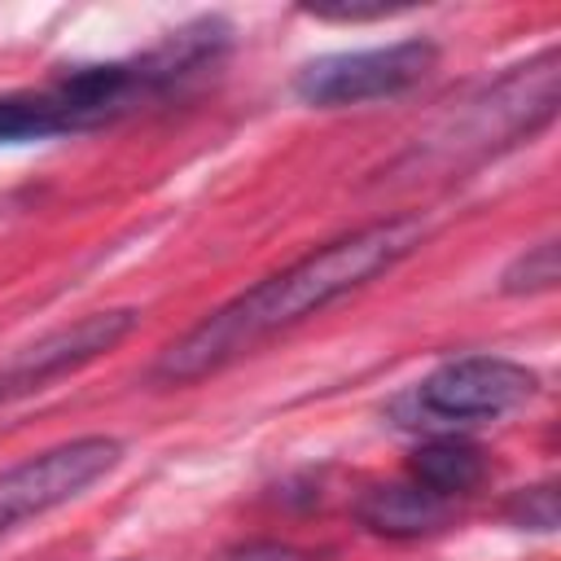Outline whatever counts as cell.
<instances>
[{"mask_svg":"<svg viewBox=\"0 0 561 561\" xmlns=\"http://www.w3.org/2000/svg\"><path fill=\"white\" fill-rule=\"evenodd\" d=\"M425 219L421 215H390L377 224H364L337 241L316 245L298 263L263 276L259 285L241 289L224 307H215L206 320H197L184 337H175L149 368L153 381L162 386H193L232 359L250 355L259 342L294 329L298 320L324 311L329 302L364 289L394 263H403L421 241H425Z\"/></svg>","mask_w":561,"mask_h":561,"instance_id":"obj_1","label":"cell"},{"mask_svg":"<svg viewBox=\"0 0 561 561\" xmlns=\"http://www.w3.org/2000/svg\"><path fill=\"white\" fill-rule=\"evenodd\" d=\"M557 101H561V57H557V48H543L530 61L500 75L478 96H469L430 136H416V153L443 158L456 167L486 158L504 145H517L522 136L530 140L539 127H548L557 114Z\"/></svg>","mask_w":561,"mask_h":561,"instance_id":"obj_2","label":"cell"},{"mask_svg":"<svg viewBox=\"0 0 561 561\" xmlns=\"http://www.w3.org/2000/svg\"><path fill=\"white\" fill-rule=\"evenodd\" d=\"M539 390V377L504 355H460L438 364L408 399L403 408H416L412 421L403 425H473L486 416H504L522 408Z\"/></svg>","mask_w":561,"mask_h":561,"instance_id":"obj_3","label":"cell"},{"mask_svg":"<svg viewBox=\"0 0 561 561\" xmlns=\"http://www.w3.org/2000/svg\"><path fill=\"white\" fill-rule=\"evenodd\" d=\"M438 66V44L425 35L394 39L386 48H355V53H324L294 75V96L316 110L381 101L416 88Z\"/></svg>","mask_w":561,"mask_h":561,"instance_id":"obj_4","label":"cell"},{"mask_svg":"<svg viewBox=\"0 0 561 561\" xmlns=\"http://www.w3.org/2000/svg\"><path fill=\"white\" fill-rule=\"evenodd\" d=\"M123 460V443L105 434H83L70 443H57L39 456H26L9 469H0V535L13 526L83 495L96 478H105Z\"/></svg>","mask_w":561,"mask_h":561,"instance_id":"obj_5","label":"cell"},{"mask_svg":"<svg viewBox=\"0 0 561 561\" xmlns=\"http://www.w3.org/2000/svg\"><path fill=\"white\" fill-rule=\"evenodd\" d=\"M136 329V307H110V311H92L75 324H61L53 333H44L39 342L22 346L4 368H0V403L44 390L48 381L92 364L96 355L114 351L127 333Z\"/></svg>","mask_w":561,"mask_h":561,"instance_id":"obj_6","label":"cell"},{"mask_svg":"<svg viewBox=\"0 0 561 561\" xmlns=\"http://www.w3.org/2000/svg\"><path fill=\"white\" fill-rule=\"evenodd\" d=\"M451 517H456V500L421 482H377L355 500V522L386 539H421L447 530Z\"/></svg>","mask_w":561,"mask_h":561,"instance_id":"obj_7","label":"cell"},{"mask_svg":"<svg viewBox=\"0 0 561 561\" xmlns=\"http://www.w3.org/2000/svg\"><path fill=\"white\" fill-rule=\"evenodd\" d=\"M75 131H92V127L61 83H48L39 92H4L0 96V145L75 136Z\"/></svg>","mask_w":561,"mask_h":561,"instance_id":"obj_8","label":"cell"},{"mask_svg":"<svg viewBox=\"0 0 561 561\" xmlns=\"http://www.w3.org/2000/svg\"><path fill=\"white\" fill-rule=\"evenodd\" d=\"M408 469H412V482H421V486H430V491L456 500V495H469V491L486 478V456H482V447H473V443L447 434V438L421 443V447L412 451Z\"/></svg>","mask_w":561,"mask_h":561,"instance_id":"obj_9","label":"cell"},{"mask_svg":"<svg viewBox=\"0 0 561 561\" xmlns=\"http://www.w3.org/2000/svg\"><path fill=\"white\" fill-rule=\"evenodd\" d=\"M561 276V250L557 241H539V245H526L504 272H500V289L504 294H543L552 289Z\"/></svg>","mask_w":561,"mask_h":561,"instance_id":"obj_10","label":"cell"},{"mask_svg":"<svg viewBox=\"0 0 561 561\" xmlns=\"http://www.w3.org/2000/svg\"><path fill=\"white\" fill-rule=\"evenodd\" d=\"M504 517H508L517 530H543V535L557 530V517H561V508H557V482H539V486L513 491Z\"/></svg>","mask_w":561,"mask_h":561,"instance_id":"obj_11","label":"cell"},{"mask_svg":"<svg viewBox=\"0 0 561 561\" xmlns=\"http://www.w3.org/2000/svg\"><path fill=\"white\" fill-rule=\"evenodd\" d=\"M219 561H311L307 552L289 548V543H272V539H259V543H241V548H228Z\"/></svg>","mask_w":561,"mask_h":561,"instance_id":"obj_12","label":"cell"}]
</instances>
